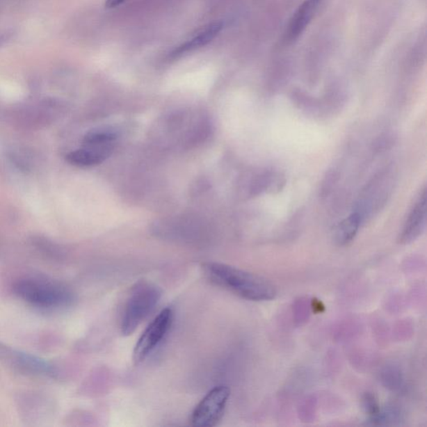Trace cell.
<instances>
[{"mask_svg": "<svg viewBox=\"0 0 427 427\" xmlns=\"http://www.w3.org/2000/svg\"><path fill=\"white\" fill-rule=\"evenodd\" d=\"M323 0H305L293 15L287 33V40L293 41L303 33L311 23L314 15Z\"/></svg>", "mask_w": 427, "mask_h": 427, "instance_id": "cell-8", "label": "cell"}, {"mask_svg": "<svg viewBox=\"0 0 427 427\" xmlns=\"http://www.w3.org/2000/svg\"><path fill=\"white\" fill-rule=\"evenodd\" d=\"M114 143L106 145H82L66 156L71 165L79 167H90L102 164L111 156Z\"/></svg>", "mask_w": 427, "mask_h": 427, "instance_id": "cell-7", "label": "cell"}, {"mask_svg": "<svg viewBox=\"0 0 427 427\" xmlns=\"http://www.w3.org/2000/svg\"><path fill=\"white\" fill-rule=\"evenodd\" d=\"M204 275L211 282L226 289L242 298L252 301L275 299L276 290L265 278L238 268L217 262L203 266Z\"/></svg>", "mask_w": 427, "mask_h": 427, "instance_id": "cell-1", "label": "cell"}, {"mask_svg": "<svg viewBox=\"0 0 427 427\" xmlns=\"http://www.w3.org/2000/svg\"><path fill=\"white\" fill-rule=\"evenodd\" d=\"M161 291L156 284L148 282L137 283L132 289L124 309L121 332L131 336L146 317L152 312L161 300Z\"/></svg>", "mask_w": 427, "mask_h": 427, "instance_id": "cell-3", "label": "cell"}, {"mask_svg": "<svg viewBox=\"0 0 427 427\" xmlns=\"http://www.w3.org/2000/svg\"><path fill=\"white\" fill-rule=\"evenodd\" d=\"M363 405L371 421L373 422V424L378 422L380 414V409L375 396L371 394V393H367V394L364 396Z\"/></svg>", "mask_w": 427, "mask_h": 427, "instance_id": "cell-13", "label": "cell"}, {"mask_svg": "<svg viewBox=\"0 0 427 427\" xmlns=\"http://www.w3.org/2000/svg\"><path fill=\"white\" fill-rule=\"evenodd\" d=\"M117 136L111 129H99L87 133L83 139V145H106L114 143Z\"/></svg>", "mask_w": 427, "mask_h": 427, "instance_id": "cell-12", "label": "cell"}, {"mask_svg": "<svg viewBox=\"0 0 427 427\" xmlns=\"http://www.w3.org/2000/svg\"><path fill=\"white\" fill-rule=\"evenodd\" d=\"M230 392L225 386L214 387L196 405L191 414V425L195 427H213L224 416Z\"/></svg>", "mask_w": 427, "mask_h": 427, "instance_id": "cell-4", "label": "cell"}, {"mask_svg": "<svg viewBox=\"0 0 427 427\" xmlns=\"http://www.w3.org/2000/svg\"><path fill=\"white\" fill-rule=\"evenodd\" d=\"M426 225V191H422L420 198L410 212L403 232L399 236L401 244L407 245L415 241L424 232Z\"/></svg>", "mask_w": 427, "mask_h": 427, "instance_id": "cell-6", "label": "cell"}, {"mask_svg": "<svg viewBox=\"0 0 427 427\" xmlns=\"http://www.w3.org/2000/svg\"><path fill=\"white\" fill-rule=\"evenodd\" d=\"M15 295L35 308L60 309L70 307L75 300L71 289L56 280L24 277L13 286Z\"/></svg>", "mask_w": 427, "mask_h": 427, "instance_id": "cell-2", "label": "cell"}, {"mask_svg": "<svg viewBox=\"0 0 427 427\" xmlns=\"http://www.w3.org/2000/svg\"><path fill=\"white\" fill-rule=\"evenodd\" d=\"M17 361L24 370L31 372V373L54 375L52 366H50L48 362L43 361V360L33 357V355L19 353L18 357H17Z\"/></svg>", "mask_w": 427, "mask_h": 427, "instance_id": "cell-11", "label": "cell"}, {"mask_svg": "<svg viewBox=\"0 0 427 427\" xmlns=\"http://www.w3.org/2000/svg\"><path fill=\"white\" fill-rule=\"evenodd\" d=\"M223 24L220 22H215L207 25L202 31H200L198 35H195L192 39L186 42L185 44L179 46L178 49H175L171 56L177 57L182 54L193 51V50L203 47L210 43L215 38L219 35Z\"/></svg>", "mask_w": 427, "mask_h": 427, "instance_id": "cell-9", "label": "cell"}, {"mask_svg": "<svg viewBox=\"0 0 427 427\" xmlns=\"http://www.w3.org/2000/svg\"><path fill=\"white\" fill-rule=\"evenodd\" d=\"M361 222L362 217L358 212L351 214L346 219L341 221L335 229V240L337 244L345 245L353 241L357 236Z\"/></svg>", "mask_w": 427, "mask_h": 427, "instance_id": "cell-10", "label": "cell"}, {"mask_svg": "<svg viewBox=\"0 0 427 427\" xmlns=\"http://www.w3.org/2000/svg\"><path fill=\"white\" fill-rule=\"evenodd\" d=\"M127 1V0H106V6L107 8H113L120 6V4Z\"/></svg>", "mask_w": 427, "mask_h": 427, "instance_id": "cell-14", "label": "cell"}, {"mask_svg": "<svg viewBox=\"0 0 427 427\" xmlns=\"http://www.w3.org/2000/svg\"><path fill=\"white\" fill-rule=\"evenodd\" d=\"M173 318L172 309L166 308L148 325L134 350V361L136 364L144 362L161 344L172 325Z\"/></svg>", "mask_w": 427, "mask_h": 427, "instance_id": "cell-5", "label": "cell"}]
</instances>
